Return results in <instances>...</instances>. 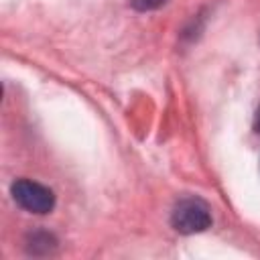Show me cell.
Wrapping results in <instances>:
<instances>
[{"label":"cell","instance_id":"cell-2","mask_svg":"<svg viewBox=\"0 0 260 260\" xmlns=\"http://www.w3.org/2000/svg\"><path fill=\"white\" fill-rule=\"evenodd\" d=\"M10 193H12V199L26 211L30 213H49L53 207H55V193L37 183V181H30V179H18L12 183L10 187Z\"/></svg>","mask_w":260,"mask_h":260},{"label":"cell","instance_id":"cell-1","mask_svg":"<svg viewBox=\"0 0 260 260\" xmlns=\"http://www.w3.org/2000/svg\"><path fill=\"white\" fill-rule=\"evenodd\" d=\"M171 223L179 234L185 236L205 232L211 225L209 205L199 197H183L173 207Z\"/></svg>","mask_w":260,"mask_h":260},{"label":"cell","instance_id":"cell-3","mask_svg":"<svg viewBox=\"0 0 260 260\" xmlns=\"http://www.w3.org/2000/svg\"><path fill=\"white\" fill-rule=\"evenodd\" d=\"M130 2L136 10H154V8L162 6L167 0H130Z\"/></svg>","mask_w":260,"mask_h":260},{"label":"cell","instance_id":"cell-4","mask_svg":"<svg viewBox=\"0 0 260 260\" xmlns=\"http://www.w3.org/2000/svg\"><path fill=\"white\" fill-rule=\"evenodd\" d=\"M254 130H256V132H260V106H258L256 116H254Z\"/></svg>","mask_w":260,"mask_h":260}]
</instances>
